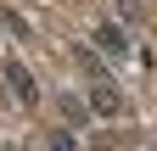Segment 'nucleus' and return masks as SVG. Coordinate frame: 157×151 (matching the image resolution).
Instances as JSON below:
<instances>
[{
	"instance_id": "7ed1b4c3",
	"label": "nucleus",
	"mask_w": 157,
	"mask_h": 151,
	"mask_svg": "<svg viewBox=\"0 0 157 151\" xmlns=\"http://www.w3.org/2000/svg\"><path fill=\"white\" fill-rule=\"evenodd\" d=\"M95 45H101L107 56H118V62H124V56H129V34L118 28V23H101V28H95Z\"/></svg>"
},
{
	"instance_id": "20e7f679",
	"label": "nucleus",
	"mask_w": 157,
	"mask_h": 151,
	"mask_svg": "<svg viewBox=\"0 0 157 151\" xmlns=\"http://www.w3.org/2000/svg\"><path fill=\"white\" fill-rule=\"evenodd\" d=\"M62 112H67V123H84V118H90V101H73V95H67Z\"/></svg>"
},
{
	"instance_id": "f257e3e1",
	"label": "nucleus",
	"mask_w": 157,
	"mask_h": 151,
	"mask_svg": "<svg viewBox=\"0 0 157 151\" xmlns=\"http://www.w3.org/2000/svg\"><path fill=\"white\" fill-rule=\"evenodd\" d=\"M90 112H95V118H124V95H118V84L95 79V84H90Z\"/></svg>"
},
{
	"instance_id": "f03ea898",
	"label": "nucleus",
	"mask_w": 157,
	"mask_h": 151,
	"mask_svg": "<svg viewBox=\"0 0 157 151\" xmlns=\"http://www.w3.org/2000/svg\"><path fill=\"white\" fill-rule=\"evenodd\" d=\"M0 73H6V84H11V95L23 101V106H34V101H39V84H34V73H28L23 62H0Z\"/></svg>"
}]
</instances>
